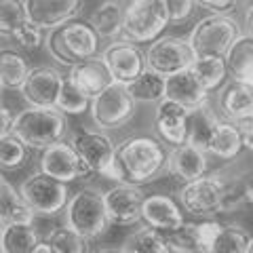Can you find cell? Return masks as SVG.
<instances>
[{
    "label": "cell",
    "mask_w": 253,
    "mask_h": 253,
    "mask_svg": "<svg viewBox=\"0 0 253 253\" xmlns=\"http://www.w3.org/2000/svg\"><path fill=\"white\" fill-rule=\"evenodd\" d=\"M0 116H2V129H0V137L11 135V133H13V126H15V118L11 116L9 108H6V106L0 108Z\"/></svg>",
    "instance_id": "45"
},
{
    "label": "cell",
    "mask_w": 253,
    "mask_h": 253,
    "mask_svg": "<svg viewBox=\"0 0 253 253\" xmlns=\"http://www.w3.org/2000/svg\"><path fill=\"white\" fill-rule=\"evenodd\" d=\"M63 81H66V76H61L55 68L38 66L32 68L28 81L19 93L28 108H57Z\"/></svg>",
    "instance_id": "14"
},
{
    "label": "cell",
    "mask_w": 253,
    "mask_h": 253,
    "mask_svg": "<svg viewBox=\"0 0 253 253\" xmlns=\"http://www.w3.org/2000/svg\"><path fill=\"white\" fill-rule=\"evenodd\" d=\"M131 93H133V97H135V101H144V104H154V101H158V104H161V101L167 97V78L146 70V72L131 84Z\"/></svg>",
    "instance_id": "33"
},
{
    "label": "cell",
    "mask_w": 253,
    "mask_h": 253,
    "mask_svg": "<svg viewBox=\"0 0 253 253\" xmlns=\"http://www.w3.org/2000/svg\"><path fill=\"white\" fill-rule=\"evenodd\" d=\"M95 253H123L121 249H99V251H95Z\"/></svg>",
    "instance_id": "48"
},
{
    "label": "cell",
    "mask_w": 253,
    "mask_h": 253,
    "mask_svg": "<svg viewBox=\"0 0 253 253\" xmlns=\"http://www.w3.org/2000/svg\"><path fill=\"white\" fill-rule=\"evenodd\" d=\"M13 41L17 42L21 49L34 51V49H38V46L42 44V30L38 26H34L32 21H28V23H23L17 32H15Z\"/></svg>",
    "instance_id": "39"
},
{
    "label": "cell",
    "mask_w": 253,
    "mask_h": 253,
    "mask_svg": "<svg viewBox=\"0 0 253 253\" xmlns=\"http://www.w3.org/2000/svg\"><path fill=\"white\" fill-rule=\"evenodd\" d=\"M137 101L131 93V86L114 83L112 86L93 99L91 104V118L95 126H99L101 131H112L121 129L135 114Z\"/></svg>",
    "instance_id": "8"
},
{
    "label": "cell",
    "mask_w": 253,
    "mask_h": 253,
    "mask_svg": "<svg viewBox=\"0 0 253 253\" xmlns=\"http://www.w3.org/2000/svg\"><path fill=\"white\" fill-rule=\"evenodd\" d=\"M219 108L232 123L253 116V84H245L239 81L224 84L219 93Z\"/></svg>",
    "instance_id": "22"
},
{
    "label": "cell",
    "mask_w": 253,
    "mask_h": 253,
    "mask_svg": "<svg viewBox=\"0 0 253 253\" xmlns=\"http://www.w3.org/2000/svg\"><path fill=\"white\" fill-rule=\"evenodd\" d=\"M46 243L51 245L55 253H86V239L74 232L70 226L53 228L46 236Z\"/></svg>",
    "instance_id": "36"
},
{
    "label": "cell",
    "mask_w": 253,
    "mask_h": 253,
    "mask_svg": "<svg viewBox=\"0 0 253 253\" xmlns=\"http://www.w3.org/2000/svg\"><path fill=\"white\" fill-rule=\"evenodd\" d=\"M239 0H196V4H201L203 9H209L213 15H228L236 9Z\"/></svg>",
    "instance_id": "42"
},
{
    "label": "cell",
    "mask_w": 253,
    "mask_h": 253,
    "mask_svg": "<svg viewBox=\"0 0 253 253\" xmlns=\"http://www.w3.org/2000/svg\"><path fill=\"white\" fill-rule=\"evenodd\" d=\"M34 253H55V251H53V247H51L49 243L42 241V243H41V245H38V247L34 249Z\"/></svg>",
    "instance_id": "47"
},
{
    "label": "cell",
    "mask_w": 253,
    "mask_h": 253,
    "mask_svg": "<svg viewBox=\"0 0 253 253\" xmlns=\"http://www.w3.org/2000/svg\"><path fill=\"white\" fill-rule=\"evenodd\" d=\"M19 194L30 205V209L41 217H53L68 207V186L46 173L38 171L26 177L19 186Z\"/></svg>",
    "instance_id": "7"
},
{
    "label": "cell",
    "mask_w": 253,
    "mask_h": 253,
    "mask_svg": "<svg viewBox=\"0 0 253 253\" xmlns=\"http://www.w3.org/2000/svg\"><path fill=\"white\" fill-rule=\"evenodd\" d=\"M247 253H253V239H251V245H249V251Z\"/></svg>",
    "instance_id": "49"
},
{
    "label": "cell",
    "mask_w": 253,
    "mask_h": 253,
    "mask_svg": "<svg viewBox=\"0 0 253 253\" xmlns=\"http://www.w3.org/2000/svg\"><path fill=\"white\" fill-rule=\"evenodd\" d=\"M234 125L239 126L243 146L249 148V150H253V116H247V118H243V121H236Z\"/></svg>",
    "instance_id": "43"
},
{
    "label": "cell",
    "mask_w": 253,
    "mask_h": 253,
    "mask_svg": "<svg viewBox=\"0 0 253 253\" xmlns=\"http://www.w3.org/2000/svg\"><path fill=\"white\" fill-rule=\"evenodd\" d=\"M144 221L146 226L158 232H171L184 224L181 209L167 194H150L144 203Z\"/></svg>",
    "instance_id": "20"
},
{
    "label": "cell",
    "mask_w": 253,
    "mask_h": 253,
    "mask_svg": "<svg viewBox=\"0 0 253 253\" xmlns=\"http://www.w3.org/2000/svg\"><path fill=\"white\" fill-rule=\"evenodd\" d=\"M76 152L81 154L83 161L89 165L93 173H104L106 167L116 158V146L106 133L101 131H89V129H78L70 141Z\"/></svg>",
    "instance_id": "16"
},
{
    "label": "cell",
    "mask_w": 253,
    "mask_h": 253,
    "mask_svg": "<svg viewBox=\"0 0 253 253\" xmlns=\"http://www.w3.org/2000/svg\"><path fill=\"white\" fill-rule=\"evenodd\" d=\"M116 158L123 165L126 184L144 186L161 177V173L167 169L169 154L154 137L135 135L126 137L116 148Z\"/></svg>",
    "instance_id": "1"
},
{
    "label": "cell",
    "mask_w": 253,
    "mask_h": 253,
    "mask_svg": "<svg viewBox=\"0 0 253 253\" xmlns=\"http://www.w3.org/2000/svg\"><path fill=\"white\" fill-rule=\"evenodd\" d=\"M207 167H209L207 152L192 146V144L175 146L169 152V158H167L169 175H173L179 181H184V184H190V181H196V179L205 177Z\"/></svg>",
    "instance_id": "18"
},
{
    "label": "cell",
    "mask_w": 253,
    "mask_h": 253,
    "mask_svg": "<svg viewBox=\"0 0 253 253\" xmlns=\"http://www.w3.org/2000/svg\"><path fill=\"white\" fill-rule=\"evenodd\" d=\"M165 236V251L167 253H209L201 239L199 224L184 221L177 230L163 232Z\"/></svg>",
    "instance_id": "28"
},
{
    "label": "cell",
    "mask_w": 253,
    "mask_h": 253,
    "mask_svg": "<svg viewBox=\"0 0 253 253\" xmlns=\"http://www.w3.org/2000/svg\"><path fill=\"white\" fill-rule=\"evenodd\" d=\"M207 95L209 91L201 84V81L194 76L192 70H186V72H179L167 78V97L165 99L175 101V104L184 106L190 112L207 104Z\"/></svg>",
    "instance_id": "21"
},
{
    "label": "cell",
    "mask_w": 253,
    "mask_h": 253,
    "mask_svg": "<svg viewBox=\"0 0 253 253\" xmlns=\"http://www.w3.org/2000/svg\"><path fill=\"white\" fill-rule=\"evenodd\" d=\"M243 148V139L239 133V126L234 123H217L215 131L209 139V148L207 154H213L221 158V161H232L239 156Z\"/></svg>",
    "instance_id": "26"
},
{
    "label": "cell",
    "mask_w": 253,
    "mask_h": 253,
    "mask_svg": "<svg viewBox=\"0 0 253 253\" xmlns=\"http://www.w3.org/2000/svg\"><path fill=\"white\" fill-rule=\"evenodd\" d=\"M194 2L196 0H167L171 23H179V21L188 19L190 13H192V9H194Z\"/></svg>",
    "instance_id": "40"
},
{
    "label": "cell",
    "mask_w": 253,
    "mask_h": 253,
    "mask_svg": "<svg viewBox=\"0 0 253 253\" xmlns=\"http://www.w3.org/2000/svg\"><path fill=\"white\" fill-rule=\"evenodd\" d=\"M28 161V146L21 139L11 135L0 137V167L4 171L19 169Z\"/></svg>",
    "instance_id": "38"
},
{
    "label": "cell",
    "mask_w": 253,
    "mask_h": 253,
    "mask_svg": "<svg viewBox=\"0 0 253 253\" xmlns=\"http://www.w3.org/2000/svg\"><path fill=\"white\" fill-rule=\"evenodd\" d=\"M101 177H106V179H112V181H118V184H126V177H125L123 165L118 163V158H114V161L108 165V167H106V171L101 173Z\"/></svg>",
    "instance_id": "44"
},
{
    "label": "cell",
    "mask_w": 253,
    "mask_h": 253,
    "mask_svg": "<svg viewBox=\"0 0 253 253\" xmlns=\"http://www.w3.org/2000/svg\"><path fill=\"white\" fill-rule=\"evenodd\" d=\"M226 63H228V72H230L234 81L253 84V36L241 34L239 41L228 51Z\"/></svg>",
    "instance_id": "24"
},
{
    "label": "cell",
    "mask_w": 253,
    "mask_h": 253,
    "mask_svg": "<svg viewBox=\"0 0 253 253\" xmlns=\"http://www.w3.org/2000/svg\"><path fill=\"white\" fill-rule=\"evenodd\" d=\"M68 126V118L59 108H26L15 116L13 135L28 148L44 152L63 141Z\"/></svg>",
    "instance_id": "3"
},
{
    "label": "cell",
    "mask_w": 253,
    "mask_h": 253,
    "mask_svg": "<svg viewBox=\"0 0 253 253\" xmlns=\"http://www.w3.org/2000/svg\"><path fill=\"white\" fill-rule=\"evenodd\" d=\"M41 171L63 181V184L93 175L89 165L83 161L81 154L76 152V148L68 141H59V144L44 150L41 154Z\"/></svg>",
    "instance_id": "12"
},
{
    "label": "cell",
    "mask_w": 253,
    "mask_h": 253,
    "mask_svg": "<svg viewBox=\"0 0 253 253\" xmlns=\"http://www.w3.org/2000/svg\"><path fill=\"white\" fill-rule=\"evenodd\" d=\"M89 23L101 38H114L118 34H123L125 9L116 0H106V2H101L97 9L91 13Z\"/></svg>",
    "instance_id": "29"
},
{
    "label": "cell",
    "mask_w": 253,
    "mask_h": 253,
    "mask_svg": "<svg viewBox=\"0 0 253 253\" xmlns=\"http://www.w3.org/2000/svg\"><path fill=\"white\" fill-rule=\"evenodd\" d=\"M106 213L110 224L116 228H126L144 219V190L133 184H116L104 192Z\"/></svg>",
    "instance_id": "11"
},
{
    "label": "cell",
    "mask_w": 253,
    "mask_h": 253,
    "mask_svg": "<svg viewBox=\"0 0 253 253\" xmlns=\"http://www.w3.org/2000/svg\"><path fill=\"white\" fill-rule=\"evenodd\" d=\"M84 0H26L28 19L41 30H57L81 15Z\"/></svg>",
    "instance_id": "15"
},
{
    "label": "cell",
    "mask_w": 253,
    "mask_h": 253,
    "mask_svg": "<svg viewBox=\"0 0 253 253\" xmlns=\"http://www.w3.org/2000/svg\"><path fill=\"white\" fill-rule=\"evenodd\" d=\"M101 59L108 63L110 72L114 76V83H121L131 86L148 70L146 55L144 51L137 49V44L133 42H112L108 44Z\"/></svg>",
    "instance_id": "13"
},
{
    "label": "cell",
    "mask_w": 253,
    "mask_h": 253,
    "mask_svg": "<svg viewBox=\"0 0 253 253\" xmlns=\"http://www.w3.org/2000/svg\"><path fill=\"white\" fill-rule=\"evenodd\" d=\"M44 46L55 61L74 68L76 63L97 57L99 34L89 21L74 19L57 30H51L44 38Z\"/></svg>",
    "instance_id": "2"
},
{
    "label": "cell",
    "mask_w": 253,
    "mask_h": 253,
    "mask_svg": "<svg viewBox=\"0 0 253 253\" xmlns=\"http://www.w3.org/2000/svg\"><path fill=\"white\" fill-rule=\"evenodd\" d=\"M224 230V226L219 224V221H215V219H205V221H201L199 224V232H201V239H203V243H205V247H211L213 243H215V239L219 236V232Z\"/></svg>",
    "instance_id": "41"
},
{
    "label": "cell",
    "mask_w": 253,
    "mask_h": 253,
    "mask_svg": "<svg viewBox=\"0 0 253 253\" xmlns=\"http://www.w3.org/2000/svg\"><path fill=\"white\" fill-rule=\"evenodd\" d=\"M224 194L226 184L219 175H205L196 181L184 184L179 190V205L194 217H207L221 213L224 207Z\"/></svg>",
    "instance_id": "10"
},
{
    "label": "cell",
    "mask_w": 253,
    "mask_h": 253,
    "mask_svg": "<svg viewBox=\"0 0 253 253\" xmlns=\"http://www.w3.org/2000/svg\"><path fill=\"white\" fill-rule=\"evenodd\" d=\"M217 123L219 121L215 118V114L211 112L209 104L192 110L190 116H188V144H192V146L207 152L209 139L213 135V131H215Z\"/></svg>",
    "instance_id": "30"
},
{
    "label": "cell",
    "mask_w": 253,
    "mask_h": 253,
    "mask_svg": "<svg viewBox=\"0 0 253 253\" xmlns=\"http://www.w3.org/2000/svg\"><path fill=\"white\" fill-rule=\"evenodd\" d=\"M26 0H0V34L13 38L23 23H28Z\"/></svg>",
    "instance_id": "34"
},
{
    "label": "cell",
    "mask_w": 253,
    "mask_h": 253,
    "mask_svg": "<svg viewBox=\"0 0 253 253\" xmlns=\"http://www.w3.org/2000/svg\"><path fill=\"white\" fill-rule=\"evenodd\" d=\"M30 66L26 57L11 49H2L0 53V84L4 91H21L30 76Z\"/></svg>",
    "instance_id": "27"
},
{
    "label": "cell",
    "mask_w": 253,
    "mask_h": 253,
    "mask_svg": "<svg viewBox=\"0 0 253 253\" xmlns=\"http://www.w3.org/2000/svg\"><path fill=\"white\" fill-rule=\"evenodd\" d=\"M123 253H167L165 251V236L154 228H139L131 232L121 245Z\"/></svg>",
    "instance_id": "32"
},
{
    "label": "cell",
    "mask_w": 253,
    "mask_h": 253,
    "mask_svg": "<svg viewBox=\"0 0 253 253\" xmlns=\"http://www.w3.org/2000/svg\"><path fill=\"white\" fill-rule=\"evenodd\" d=\"M188 116H190V110H186L184 106H179L171 99H163L158 104L156 116H154L156 133L161 135L163 141L173 144V148L188 144Z\"/></svg>",
    "instance_id": "17"
},
{
    "label": "cell",
    "mask_w": 253,
    "mask_h": 253,
    "mask_svg": "<svg viewBox=\"0 0 253 253\" xmlns=\"http://www.w3.org/2000/svg\"><path fill=\"white\" fill-rule=\"evenodd\" d=\"M91 104H93V99L86 97V95L66 76L63 86H61V93H59V99H57V108L61 110V112L78 116V114L86 112V110H91Z\"/></svg>",
    "instance_id": "37"
},
{
    "label": "cell",
    "mask_w": 253,
    "mask_h": 253,
    "mask_svg": "<svg viewBox=\"0 0 253 253\" xmlns=\"http://www.w3.org/2000/svg\"><path fill=\"white\" fill-rule=\"evenodd\" d=\"M68 78L91 99L99 97L108 86L114 84V76L110 72L108 63L101 57H93V59L76 63L74 68H70Z\"/></svg>",
    "instance_id": "19"
},
{
    "label": "cell",
    "mask_w": 253,
    "mask_h": 253,
    "mask_svg": "<svg viewBox=\"0 0 253 253\" xmlns=\"http://www.w3.org/2000/svg\"><path fill=\"white\" fill-rule=\"evenodd\" d=\"M251 236L239 226H224L215 243L209 247V253H247Z\"/></svg>",
    "instance_id": "35"
},
{
    "label": "cell",
    "mask_w": 253,
    "mask_h": 253,
    "mask_svg": "<svg viewBox=\"0 0 253 253\" xmlns=\"http://www.w3.org/2000/svg\"><path fill=\"white\" fill-rule=\"evenodd\" d=\"M245 30H247L249 36H253V4L247 9V15H245Z\"/></svg>",
    "instance_id": "46"
},
{
    "label": "cell",
    "mask_w": 253,
    "mask_h": 253,
    "mask_svg": "<svg viewBox=\"0 0 253 253\" xmlns=\"http://www.w3.org/2000/svg\"><path fill=\"white\" fill-rule=\"evenodd\" d=\"M0 243H2V253H34V249L42 241L38 239L34 224H2L0 230Z\"/></svg>",
    "instance_id": "25"
},
{
    "label": "cell",
    "mask_w": 253,
    "mask_h": 253,
    "mask_svg": "<svg viewBox=\"0 0 253 253\" xmlns=\"http://www.w3.org/2000/svg\"><path fill=\"white\" fill-rule=\"evenodd\" d=\"M196 53L188 41L177 36H161L146 51L148 70L163 78L186 72L194 66Z\"/></svg>",
    "instance_id": "9"
},
{
    "label": "cell",
    "mask_w": 253,
    "mask_h": 253,
    "mask_svg": "<svg viewBox=\"0 0 253 253\" xmlns=\"http://www.w3.org/2000/svg\"><path fill=\"white\" fill-rule=\"evenodd\" d=\"M171 23L167 0H133L125 9V42H150L161 38Z\"/></svg>",
    "instance_id": "4"
},
{
    "label": "cell",
    "mask_w": 253,
    "mask_h": 253,
    "mask_svg": "<svg viewBox=\"0 0 253 253\" xmlns=\"http://www.w3.org/2000/svg\"><path fill=\"white\" fill-rule=\"evenodd\" d=\"M239 36L241 26L234 17L211 13L194 26L188 42L194 49L196 57H226Z\"/></svg>",
    "instance_id": "6"
},
{
    "label": "cell",
    "mask_w": 253,
    "mask_h": 253,
    "mask_svg": "<svg viewBox=\"0 0 253 253\" xmlns=\"http://www.w3.org/2000/svg\"><path fill=\"white\" fill-rule=\"evenodd\" d=\"M108 224L110 219L106 213V201L101 190L86 186L72 194L66 207V226L84 236L86 241H91L104 234L108 230Z\"/></svg>",
    "instance_id": "5"
},
{
    "label": "cell",
    "mask_w": 253,
    "mask_h": 253,
    "mask_svg": "<svg viewBox=\"0 0 253 253\" xmlns=\"http://www.w3.org/2000/svg\"><path fill=\"white\" fill-rule=\"evenodd\" d=\"M194 72V76L201 81V84L209 93L219 89L226 83L228 76V63L226 57H196L194 66L190 68Z\"/></svg>",
    "instance_id": "31"
},
{
    "label": "cell",
    "mask_w": 253,
    "mask_h": 253,
    "mask_svg": "<svg viewBox=\"0 0 253 253\" xmlns=\"http://www.w3.org/2000/svg\"><path fill=\"white\" fill-rule=\"evenodd\" d=\"M36 213L30 209V205L23 201V196L15 190L9 179H0V219L6 226L15 224H34Z\"/></svg>",
    "instance_id": "23"
}]
</instances>
